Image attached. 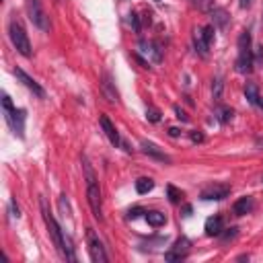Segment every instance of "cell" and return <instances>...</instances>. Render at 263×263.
Returning a JSON list of instances; mask_svg holds the SVG:
<instances>
[{
	"mask_svg": "<svg viewBox=\"0 0 263 263\" xmlns=\"http://www.w3.org/2000/svg\"><path fill=\"white\" fill-rule=\"evenodd\" d=\"M203 230H205L208 236H220V234L224 232V220H222V216H220V214L210 216V218L205 220Z\"/></svg>",
	"mask_w": 263,
	"mask_h": 263,
	"instance_id": "cell-11",
	"label": "cell"
},
{
	"mask_svg": "<svg viewBox=\"0 0 263 263\" xmlns=\"http://www.w3.org/2000/svg\"><path fill=\"white\" fill-rule=\"evenodd\" d=\"M212 14H214V27H226V23H228V14H226V10L216 8Z\"/></svg>",
	"mask_w": 263,
	"mask_h": 263,
	"instance_id": "cell-21",
	"label": "cell"
},
{
	"mask_svg": "<svg viewBox=\"0 0 263 263\" xmlns=\"http://www.w3.org/2000/svg\"><path fill=\"white\" fill-rule=\"evenodd\" d=\"M189 247H191V242H189L185 236H181V238H177V242L164 253V259H166V261H181V259H185V257L189 255Z\"/></svg>",
	"mask_w": 263,
	"mask_h": 263,
	"instance_id": "cell-8",
	"label": "cell"
},
{
	"mask_svg": "<svg viewBox=\"0 0 263 263\" xmlns=\"http://www.w3.org/2000/svg\"><path fill=\"white\" fill-rule=\"evenodd\" d=\"M82 168H84V177H86V199L90 205V212L97 220H103V199H101V189L95 177V171L90 168L88 160L82 158Z\"/></svg>",
	"mask_w": 263,
	"mask_h": 263,
	"instance_id": "cell-2",
	"label": "cell"
},
{
	"mask_svg": "<svg viewBox=\"0 0 263 263\" xmlns=\"http://www.w3.org/2000/svg\"><path fill=\"white\" fill-rule=\"evenodd\" d=\"M39 208H41L43 222H45V226H47V232H49V236H51L53 247L58 249V253H60V255H62L66 261H76V255H74V251H72L70 240L64 236L62 228L58 226V222H55V218L51 216V212H49V208H47V201H45L43 197L39 199Z\"/></svg>",
	"mask_w": 263,
	"mask_h": 263,
	"instance_id": "cell-1",
	"label": "cell"
},
{
	"mask_svg": "<svg viewBox=\"0 0 263 263\" xmlns=\"http://www.w3.org/2000/svg\"><path fill=\"white\" fill-rule=\"evenodd\" d=\"M14 76H16V78H18V80H21V82H23V84H25V86H27V88H29V90L35 95V97H39V99H43V97H45V90L41 88V84H39L35 78H31V76H29L25 70L14 68Z\"/></svg>",
	"mask_w": 263,
	"mask_h": 263,
	"instance_id": "cell-9",
	"label": "cell"
},
{
	"mask_svg": "<svg viewBox=\"0 0 263 263\" xmlns=\"http://www.w3.org/2000/svg\"><path fill=\"white\" fill-rule=\"evenodd\" d=\"M25 10H27V16L29 21L41 29V31H47L49 29V21L45 16V10H43V4L41 0H25Z\"/></svg>",
	"mask_w": 263,
	"mask_h": 263,
	"instance_id": "cell-6",
	"label": "cell"
},
{
	"mask_svg": "<svg viewBox=\"0 0 263 263\" xmlns=\"http://www.w3.org/2000/svg\"><path fill=\"white\" fill-rule=\"evenodd\" d=\"M222 88H224L222 78H214V84H212V99L214 101H220L222 99Z\"/></svg>",
	"mask_w": 263,
	"mask_h": 263,
	"instance_id": "cell-23",
	"label": "cell"
},
{
	"mask_svg": "<svg viewBox=\"0 0 263 263\" xmlns=\"http://www.w3.org/2000/svg\"><path fill=\"white\" fill-rule=\"evenodd\" d=\"M8 37H10V41H12L14 49H16L21 55H25V58H31V53H33V47H31L29 35H27V31L23 29V25H21L18 21H14V18L8 23Z\"/></svg>",
	"mask_w": 263,
	"mask_h": 263,
	"instance_id": "cell-5",
	"label": "cell"
},
{
	"mask_svg": "<svg viewBox=\"0 0 263 263\" xmlns=\"http://www.w3.org/2000/svg\"><path fill=\"white\" fill-rule=\"evenodd\" d=\"M140 51L148 58V62H160V47L156 45V43H152V41H140Z\"/></svg>",
	"mask_w": 263,
	"mask_h": 263,
	"instance_id": "cell-14",
	"label": "cell"
},
{
	"mask_svg": "<svg viewBox=\"0 0 263 263\" xmlns=\"http://www.w3.org/2000/svg\"><path fill=\"white\" fill-rule=\"evenodd\" d=\"M228 230H230V232H226V234H224V236H222V238H224V240H232V238H234V236H236V230H238V228H228Z\"/></svg>",
	"mask_w": 263,
	"mask_h": 263,
	"instance_id": "cell-31",
	"label": "cell"
},
{
	"mask_svg": "<svg viewBox=\"0 0 263 263\" xmlns=\"http://www.w3.org/2000/svg\"><path fill=\"white\" fill-rule=\"evenodd\" d=\"M146 222L152 226V228H160V226H164V222H166V216L162 214V212H156V210H150V212H146Z\"/></svg>",
	"mask_w": 263,
	"mask_h": 263,
	"instance_id": "cell-18",
	"label": "cell"
},
{
	"mask_svg": "<svg viewBox=\"0 0 263 263\" xmlns=\"http://www.w3.org/2000/svg\"><path fill=\"white\" fill-rule=\"evenodd\" d=\"M253 58L257 66H263V45H259L257 49H253Z\"/></svg>",
	"mask_w": 263,
	"mask_h": 263,
	"instance_id": "cell-26",
	"label": "cell"
},
{
	"mask_svg": "<svg viewBox=\"0 0 263 263\" xmlns=\"http://www.w3.org/2000/svg\"><path fill=\"white\" fill-rule=\"evenodd\" d=\"M2 111H4V119H6L8 127L12 129V134L23 138L25 136V111L16 109L6 92L2 95Z\"/></svg>",
	"mask_w": 263,
	"mask_h": 263,
	"instance_id": "cell-4",
	"label": "cell"
},
{
	"mask_svg": "<svg viewBox=\"0 0 263 263\" xmlns=\"http://www.w3.org/2000/svg\"><path fill=\"white\" fill-rule=\"evenodd\" d=\"M218 119L222 121V123H226V121H230L232 119V115H234V111L230 109V107H218Z\"/></svg>",
	"mask_w": 263,
	"mask_h": 263,
	"instance_id": "cell-24",
	"label": "cell"
},
{
	"mask_svg": "<svg viewBox=\"0 0 263 263\" xmlns=\"http://www.w3.org/2000/svg\"><path fill=\"white\" fill-rule=\"evenodd\" d=\"M146 117H148L152 123H156V121L160 119V113H158L156 109H148V111H146Z\"/></svg>",
	"mask_w": 263,
	"mask_h": 263,
	"instance_id": "cell-27",
	"label": "cell"
},
{
	"mask_svg": "<svg viewBox=\"0 0 263 263\" xmlns=\"http://www.w3.org/2000/svg\"><path fill=\"white\" fill-rule=\"evenodd\" d=\"M101 127H103V132H105V136H107V140L113 144V146H119L121 144V138H119V132H117V127L111 123V119L107 117V115H101Z\"/></svg>",
	"mask_w": 263,
	"mask_h": 263,
	"instance_id": "cell-12",
	"label": "cell"
},
{
	"mask_svg": "<svg viewBox=\"0 0 263 263\" xmlns=\"http://www.w3.org/2000/svg\"><path fill=\"white\" fill-rule=\"evenodd\" d=\"M253 197H249V195H245V197H240V199H236L234 201V205H232V212L236 214V216H245V214H249L251 210H253Z\"/></svg>",
	"mask_w": 263,
	"mask_h": 263,
	"instance_id": "cell-15",
	"label": "cell"
},
{
	"mask_svg": "<svg viewBox=\"0 0 263 263\" xmlns=\"http://www.w3.org/2000/svg\"><path fill=\"white\" fill-rule=\"evenodd\" d=\"M245 97H247V101H249L253 107H259V109L263 111V97L259 95V90H257L255 84H247V86H245Z\"/></svg>",
	"mask_w": 263,
	"mask_h": 263,
	"instance_id": "cell-16",
	"label": "cell"
},
{
	"mask_svg": "<svg viewBox=\"0 0 263 263\" xmlns=\"http://www.w3.org/2000/svg\"><path fill=\"white\" fill-rule=\"evenodd\" d=\"M193 45H195V51H197L199 55H208V47H210V43L203 39L201 29H195V33H193Z\"/></svg>",
	"mask_w": 263,
	"mask_h": 263,
	"instance_id": "cell-17",
	"label": "cell"
},
{
	"mask_svg": "<svg viewBox=\"0 0 263 263\" xmlns=\"http://www.w3.org/2000/svg\"><path fill=\"white\" fill-rule=\"evenodd\" d=\"M253 2H255V0H240L238 4H240V8H251V6H253Z\"/></svg>",
	"mask_w": 263,
	"mask_h": 263,
	"instance_id": "cell-32",
	"label": "cell"
},
{
	"mask_svg": "<svg viewBox=\"0 0 263 263\" xmlns=\"http://www.w3.org/2000/svg\"><path fill=\"white\" fill-rule=\"evenodd\" d=\"M166 195H168V201L171 203H179L181 197H183V191H179L175 185H166Z\"/></svg>",
	"mask_w": 263,
	"mask_h": 263,
	"instance_id": "cell-22",
	"label": "cell"
},
{
	"mask_svg": "<svg viewBox=\"0 0 263 263\" xmlns=\"http://www.w3.org/2000/svg\"><path fill=\"white\" fill-rule=\"evenodd\" d=\"M168 134H171V136H179V134H181V132H179V129H177V127H171V129H168Z\"/></svg>",
	"mask_w": 263,
	"mask_h": 263,
	"instance_id": "cell-34",
	"label": "cell"
},
{
	"mask_svg": "<svg viewBox=\"0 0 263 263\" xmlns=\"http://www.w3.org/2000/svg\"><path fill=\"white\" fill-rule=\"evenodd\" d=\"M228 193H230V187L228 185H210V187H205L203 191H201V199H214V201H220V199H224V197H228Z\"/></svg>",
	"mask_w": 263,
	"mask_h": 263,
	"instance_id": "cell-10",
	"label": "cell"
},
{
	"mask_svg": "<svg viewBox=\"0 0 263 263\" xmlns=\"http://www.w3.org/2000/svg\"><path fill=\"white\" fill-rule=\"evenodd\" d=\"M86 245H88V255H90V259H92L95 263H107L109 257H107V253H105V247H103L101 238L95 234L92 228L86 230Z\"/></svg>",
	"mask_w": 263,
	"mask_h": 263,
	"instance_id": "cell-7",
	"label": "cell"
},
{
	"mask_svg": "<svg viewBox=\"0 0 263 263\" xmlns=\"http://www.w3.org/2000/svg\"><path fill=\"white\" fill-rule=\"evenodd\" d=\"M142 212H144L142 208H134V210H129V212H127V218H138Z\"/></svg>",
	"mask_w": 263,
	"mask_h": 263,
	"instance_id": "cell-30",
	"label": "cell"
},
{
	"mask_svg": "<svg viewBox=\"0 0 263 263\" xmlns=\"http://www.w3.org/2000/svg\"><path fill=\"white\" fill-rule=\"evenodd\" d=\"M255 144H257V148H263V138H257V142H255Z\"/></svg>",
	"mask_w": 263,
	"mask_h": 263,
	"instance_id": "cell-35",
	"label": "cell"
},
{
	"mask_svg": "<svg viewBox=\"0 0 263 263\" xmlns=\"http://www.w3.org/2000/svg\"><path fill=\"white\" fill-rule=\"evenodd\" d=\"M175 113H177V119H181V121H187V119H189L187 113H185L181 107H177V105H175Z\"/></svg>",
	"mask_w": 263,
	"mask_h": 263,
	"instance_id": "cell-28",
	"label": "cell"
},
{
	"mask_svg": "<svg viewBox=\"0 0 263 263\" xmlns=\"http://www.w3.org/2000/svg\"><path fill=\"white\" fill-rule=\"evenodd\" d=\"M201 33H203V39L212 45V41H214V25H208V27H203L201 29Z\"/></svg>",
	"mask_w": 263,
	"mask_h": 263,
	"instance_id": "cell-25",
	"label": "cell"
},
{
	"mask_svg": "<svg viewBox=\"0 0 263 263\" xmlns=\"http://www.w3.org/2000/svg\"><path fill=\"white\" fill-rule=\"evenodd\" d=\"M238 55H236V72L238 74H249L255 66V58H253V49H251V33L242 31L238 35Z\"/></svg>",
	"mask_w": 263,
	"mask_h": 263,
	"instance_id": "cell-3",
	"label": "cell"
},
{
	"mask_svg": "<svg viewBox=\"0 0 263 263\" xmlns=\"http://www.w3.org/2000/svg\"><path fill=\"white\" fill-rule=\"evenodd\" d=\"M10 210H12V216H14V218L21 216V214H18V205H14V201H10Z\"/></svg>",
	"mask_w": 263,
	"mask_h": 263,
	"instance_id": "cell-33",
	"label": "cell"
},
{
	"mask_svg": "<svg viewBox=\"0 0 263 263\" xmlns=\"http://www.w3.org/2000/svg\"><path fill=\"white\" fill-rule=\"evenodd\" d=\"M103 88H105V95H107V99H109L111 103H117V101H119V99H117V90L113 88V82H111V76H109V74H105Z\"/></svg>",
	"mask_w": 263,
	"mask_h": 263,
	"instance_id": "cell-20",
	"label": "cell"
},
{
	"mask_svg": "<svg viewBox=\"0 0 263 263\" xmlns=\"http://www.w3.org/2000/svg\"><path fill=\"white\" fill-rule=\"evenodd\" d=\"M140 148H142L144 154H148V156H152V158H156V160H160V162H171V158H168L156 144H152V142H148V140H142V142H140Z\"/></svg>",
	"mask_w": 263,
	"mask_h": 263,
	"instance_id": "cell-13",
	"label": "cell"
},
{
	"mask_svg": "<svg viewBox=\"0 0 263 263\" xmlns=\"http://www.w3.org/2000/svg\"><path fill=\"white\" fill-rule=\"evenodd\" d=\"M189 136H191V142H203V134H201V132H197V129H195V132H191Z\"/></svg>",
	"mask_w": 263,
	"mask_h": 263,
	"instance_id": "cell-29",
	"label": "cell"
},
{
	"mask_svg": "<svg viewBox=\"0 0 263 263\" xmlns=\"http://www.w3.org/2000/svg\"><path fill=\"white\" fill-rule=\"evenodd\" d=\"M152 189H154V181H152L150 177H140V179L136 181V191H138L140 195L150 193Z\"/></svg>",
	"mask_w": 263,
	"mask_h": 263,
	"instance_id": "cell-19",
	"label": "cell"
},
{
	"mask_svg": "<svg viewBox=\"0 0 263 263\" xmlns=\"http://www.w3.org/2000/svg\"><path fill=\"white\" fill-rule=\"evenodd\" d=\"M193 2H195V0H193Z\"/></svg>",
	"mask_w": 263,
	"mask_h": 263,
	"instance_id": "cell-36",
	"label": "cell"
}]
</instances>
